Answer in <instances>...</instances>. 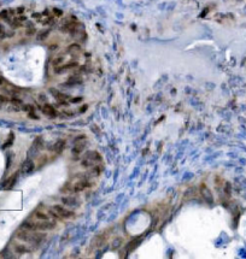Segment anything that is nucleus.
<instances>
[{
  "mask_svg": "<svg viewBox=\"0 0 246 259\" xmlns=\"http://www.w3.org/2000/svg\"><path fill=\"white\" fill-rule=\"evenodd\" d=\"M64 61H65V56H63V54H61V56H58V57H56L54 59H53V61H52V64H53V66H61V65H63L64 64Z\"/></svg>",
  "mask_w": 246,
  "mask_h": 259,
  "instance_id": "obj_17",
  "label": "nucleus"
},
{
  "mask_svg": "<svg viewBox=\"0 0 246 259\" xmlns=\"http://www.w3.org/2000/svg\"><path fill=\"white\" fill-rule=\"evenodd\" d=\"M17 172L15 174V175H12L11 177H9V179H6L4 183H2V188H5V189H11L13 186H15V183H16V179H17Z\"/></svg>",
  "mask_w": 246,
  "mask_h": 259,
  "instance_id": "obj_11",
  "label": "nucleus"
},
{
  "mask_svg": "<svg viewBox=\"0 0 246 259\" xmlns=\"http://www.w3.org/2000/svg\"><path fill=\"white\" fill-rule=\"evenodd\" d=\"M102 160V157L98 152L95 151H89L84 154L83 160H82V165L86 168H91V166H95L99 161Z\"/></svg>",
  "mask_w": 246,
  "mask_h": 259,
  "instance_id": "obj_4",
  "label": "nucleus"
},
{
  "mask_svg": "<svg viewBox=\"0 0 246 259\" xmlns=\"http://www.w3.org/2000/svg\"><path fill=\"white\" fill-rule=\"evenodd\" d=\"M81 98H77V99H73L71 100V101H73V102H75V101H81Z\"/></svg>",
  "mask_w": 246,
  "mask_h": 259,
  "instance_id": "obj_24",
  "label": "nucleus"
},
{
  "mask_svg": "<svg viewBox=\"0 0 246 259\" xmlns=\"http://www.w3.org/2000/svg\"><path fill=\"white\" fill-rule=\"evenodd\" d=\"M34 169H35V164H34V161H33L32 159H27L24 163H23V164H22L20 171H22V174L28 175V174L33 172V171H34Z\"/></svg>",
  "mask_w": 246,
  "mask_h": 259,
  "instance_id": "obj_6",
  "label": "nucleus"
},
{
  "mask_svg": "<svg viewBox=\"0 0 246 259\" xmlns=\"http://www.w3.org/2000/svg\"><path fill=\"white\" fill-rule=\"evenodd\" d=\"M84 147H86V141H81V142L76 141V145H75V146H74V148H73V153H74V154H76V156L81 154L82 151L84 150Z\"/></svg>",
  "mask_w": 246,
  "mask_h": 259,
  "instance_id": "obj_12",
  "label": "nucleus"
},
{
  "mask_svg": "<svg viewBox=\"0 0 246 259\" xmlns=\"http://www.w3.org/2000/svg\"><path fill=\"white\" fill-rule=\"evenodd\" d=\"M0 30H1V28H0Z\"/></svg>",
  "mask_w": 246,
  "mask_h": 259,
  "instance_id": "obj_26",
  "label": "nucleus"
},
{
  "mask_svg": "<svg viewBox=\"0 0 246 259\" xmlns=\"http://www.w3.org/2000/svg\"><path fill=\"white\" fill-rule=\"evenodd\" d=\"M80 50H81L80 46L76 45V43H73V45H70V46L68 47V51H69V52H79Z\"/></svg>",
  "mask_w": 246,
  "mask_h": 259,
  "instance_id": "obj_20",
  "label": "nucleus"
},
{
  "mask_svg": "<svg viewBox=\"0 0 246 259\" xmlns=\"http://www.w3.org/2000/svg\"><path fill=\"white\" fill-rule=\"evenodd\" d=\"M77 66V61H71L69 64H63L61 66H57L56 68V72H62L64 70H68V69H73V68H76Z\"/></svg>",
  "mask_w": 246,
  "mask_h": 259,
  "instance_id": "obj_13",
  "label": "nucleus"
},
{
  "mask_svg": "<svg viewBox=\"0 0 246 259\" xmlns=\"http://www.w3.org/2000/svg\"><path fill=\"white\" fill-rule=\"evenodd\" d=\"M64 148H65V141H64V140L57 141V142L54 143V146H53V151H54L56 153H62V152L64 151Z\"/></svg>",
  "mask_w": 246,
  "mask_h": 259,
  "instance_id": "obj_15",
  "label": "nucleus"
},
{
  "mask_svg": "<svg viewBox=\"0 0 246 259\" xmlns=\"http://www.w3.org/2000/svg\"><path fill=\"white\" fill-rule=\"evenodd\" d=\"M13 139H15V135H13V133H10V138L7 139V142L2 146V148H7L9 146H11L12 145V142H13Z\"/></svg>",
  "mask_w": 246,
  "mask_h": 259,
  "instance_id": "obj_19",
  "label": "nucleus"
},
{
  "mask_svg": "<svg viewBox=\"0 0 246 259\" xmlns=\"http://www.w3.org/2000/svg\"><path fill=\"white\" fill-rule=\"evenodd\" d=\"M53 11H54V13H56V15H59V16L62 15V11H61V10H57V9H54Z\"/></svg>",
  "mask_w": 246,
  "mask_h": 259,
  "instance_id": "obj_23",
  "label": "nucleus"
},
{
  "mask_svg": "<svg viewBox=\"0 0 246 259\" xmlns=\"http://www.w3.org/2000/svg\"><path fill=\"white\" fill-rule=\"evenodd\" d=\"M45 238L46 235L43 233H40V230H29V229L22 228L17 233V239L28 242L29 245H33V246H39L45 240Z\"/></svg>",
  "mask_w": 246,
  "mask_h": 259,
  "instance_id": "obj_1",
  "label": "nucleus"
},
{
  "mask_svg": "<svg viewBox=\"0 0 246 259\" xmlns=\"http://www.w3.org/2000/svg\"><path fill=\"white\" fill-rule=\"evenodd\" d=\"M50 212L52 213L53 217L56 218H71L74 216V212L70 211L69 209H65L61 205H54L50 209Z\"/></svg>",
  "mask_w": 246,
  "mask_h": 259,
  "instance_id": "obj_5",
  "label": "nucleus"
},
{
  "mask_svg": "<svg viewBox=\"0 0 246 259\" xmlns=\"http://www.w3.org/2000/svg\"><path fill=\"white\" fill-rule=\"evenodd\" d=\"M89 186H91V183L87 179H71L70 182H68L63 187L62 192H64V193H79V192H81L83 189L88 188Z\"/></svg>",
  "mask_w": 246,
  "mask_h": 259,
  "instance_id": "obj_3",
  "label": "nucleus"
},
{
  "mask_svg": "<svg viewBox=\"0 0 246 259\" xmlns=\"http://www.w3.org/2000/svg\"><path fill=\"white\" fill-rule=\"evenodd\" d=\"M121 241H122V240L120 239V238H117L116 241H114V245H112V246H114V248H117V246L121 243Z\"/></svg>",
  "mask_w": 246,
  "mask_h": 259,
  "instance_id": "obj_22",
  "label": "nucleus"
},
{
  "mask_svg": "<svg viewBox=\"0 0 246 259\" xmlns=\"http://www.w3.org/2000/svg\"><path fill=\"white\" fill-rule=\"evenodd\" d=\"M50 92L52 93V95H53L56 99H58L59 101H64V100L68 99V95H66V94H63V93H61L59 91L54 89V88H51V89H50Z\"/></svg>",
  "mask_w": 246,
  "mask_h": 259,
  "instance_id": "obj_14",
  "label": "nucleus"
},
{
  "mask_svg": "<svg viewBox=\"0 0 246 259\" xmlns=\"http://www.w3.org/2000/svg\"><path fill=\"white\" fill-rule=\"evenodd\" d=\"M34 218L42 219V220H53L52 219V213L48 211H42V210H36L34 212Z\"/></svg>",
  "mask_w": 246,
  "mask_h": 259,
  "instance_id": "obj_7",
  "label": "nucleus"
},
{
  "mask_svg": "<svg viewBox=\"0 0 246 259\" xmlns=\"http://www.w3.org/2000/svg\"><path fill=\"white\" fill-rule=\"evenodd\" d=\"M15 251L18 253V254H23V253H28V252H32L33 250L29 248L28 246L25 245H16L15 246Z\"/></svg>",
  "mask_w": 246,
  "mask_h": 259,
  "instance_id": "obj_16",
  "label": "nucleus"
},
{
  "mask_svg": "<svg viewBox=\"0 0 246 259\" xmlns=\"http://www.w3.org/2000/svg\"><path fill=\"white\" fill-rule=\"evenodd\" d=\"M48 34H50V30H42V31H40L39 34H38V40H45L47 36H48Z\"/></svg>",
  "mask_w": 246,
  "mask_h": 259,
  "instance_id": "obj_18",
  "label": "nucleus"
},
{
  "mask_svg": "<svg viewBox=\"0 0 246 259\" xmlns=\"http://www.w3.org/2000/svg\"><path fill=\"white\" fill-rule=\"evenodd\" d=\"M42 112H43L46 116L51 117V118H54V117L57 116V111H56V110L53 109V106L50 105V104H46V105L42 106Z\"/></svg>",
  "mask_w": 246,
  "mask_h": 259,
  "instance_id": "obj_9",
  "label": "nucleus"
},
{
  "mask_svg": "<svg viewBox=\"0 0 246 259\" xmlns=\"http://www.w3.org/2000/svg\"><path fill=\"white\" fill-rule=\"evenodd\" d=\"M62 202L69 207H75V206H79L80 205V201L77 198H74V197H64L62 198Z\"/></svg>",
  "mask_w": 246,
  "mask_h": 259,
  "instance_id": "obj_8",
  "label": "nucleus"
},
{
  "mask_svg": "<svg viewBox=\"0 0 246 259\" xmlns=\"http://www.w3.org/2000/svg\"><path fill=\"white\" fill-rule=\"evenodd\" d=\"M200 193H202V195H203V198H204L207 202H212L214 201V198H212V194H211V191L205 186L203 184L202 187H200Z\"/></svg>",
  "mask_w": 246,
  "mask_h": 259,
  "instance_id": "obj_10",
  "label": "nucleus"
},
{
  "mask_svg": "<svg viewBox=\"0 0 246 259\" xmlns=\"http://www.w3.org/2000/svg\"><path fill=\"white\" fill-rule=\"evenodd\" d=\"M2 83H4V80H2V79H0V84H2Z\"/></svg>",
  "mask_w": 246,
  "mask_h": 259,
  "instance_id": "obj_25",
  "label": "nucleus"
},
{
  "mask_svg": "<svg viewBox=\"0 0 246 259\" xmlns=\"http://www.w3.org/2000/svg\"><path fill=\"white\" fill-rule=\"evenodd\" d=\"M9 98H6V97H4V95H0V109L2 107V105L5 104V102H7L9 101Z\"/></svg>",
  "mask_w": 246,
  "mask_h": 259,
  "instance_id": "obj_21",
  "label": "nucleus"
},
{
  "mask_svg": "<svg viewBox=\"0 0 246 259\" xmlns=\"http://www.w3.org/2000/svg\"><path fill=\"white\" fill-rule=\"evenodd\" d=\"M54 220H42V219H30V220H27L22 228L24 229H29V230H50V229H53L54 228Z\"/></svg>",
  "mask_w": 246,
  "mask_h": 259,
  "instance_id": "obj_2",
  "label": "nucleus"
}]
</instances>
